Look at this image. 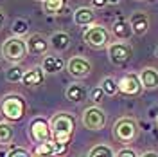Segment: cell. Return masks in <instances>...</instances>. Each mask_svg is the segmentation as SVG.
I'll return each instance as SVG.
<instances>
[{
    "instance_id": "obj_1",
    "label": "cell",
    "mask_w": 158,
    "mask_h": 157,
    "mask_svg": "<svg viewBox=\"0 0 158 157\" xmlns=\"http://www.w3.org/2000/svg\"><path fill=\"white\" fill-rule=\"evenodd\" d=\"M50 128H52V141L59 145H69L72 132L76 128V119L67 112H58L50 119Z\"/></svg>"
},
{
    "instance_id": "obj_2",
    "label": "cell",
    "mask_w": 158,
    "mask_h": 157,
    "mask_svg": "<svg viewBox=\"0 0 158 157\" xmlns=\"http://www.w3.org/2000/svg\"><path fill=\"white\" fill-rule=\"evenodd\" d=\"M27 112V103L20 94H7L0 103V114L7 121H20Z\"/></svg>"
},
{
    "instance_id": "obj_3",
    "label": "cell",
    "mask_w": 158,
    "mask_h": 157,
    "mask_svg": "<svg viewBox=\"0 0 158 157\" xmlns=\"http://www.w3.org/2000/svg\"><path fill=\"white\" fill-rule=\"evenodd\" d=\"M29 54V49H27V42L23 38H18V36H11L4 42L2 45V56L7 60V61H13L15 65L23 61Z\"/></svg>"
},
{
    "instance_id": "obj_4",
    "label": "cell",
    "mask_w": 158,
    "mask_h": 157,
    "mask_svg": "<svg viewBox=\"0 0 158 157\" xmlns=\"http://www.w3.org/2000/svg\"><path fill=\"white\" fill-rule=\"evenodd\" d=\"M83 42L88 45V47H94V49H104L108 47L110 43V31L104 27V25H99V24H94L85 29L83 33Z\"/></svg>"
},
{
    "instance_id": "obj_5",
    "label": "cell",
    "mask_w": 158,
    "mask_h": 157,
    "mask_svg": "<svg viewBox=\"0 0 158 157\" xmlns=\"http://www.w3.org/2000/svg\"><path fill=\"white\" fill-rule=\"evenodd\" d=\"M113 136L120 143H131L138 136V125L133 118H120L113 125Z\"/></svg>"
},
{
    "instance_id": "obj_6",
    "label": "cell",
    "mask_w": 158,
    "mask_h": 157,
    "mask_svg": "<svg viewBox=\"0 0 158 157\" xmlns=\"http://www.w3.org/2000/svg\"><path fill=\"white\" fill-rule=\"evenodd\" d=\"M29 137L36 143V145H41V143H47V141H52V128H50V121L41 116H36L34 119H31L29 123Z\"/></svg>"
},
{
    "instance_id": "obj_7",
    "label": "cell",
    "mask_w": 158,
    "mask_h": 157,
    "mask_svg": "<svg viewBox=\"0 0 158 157\" xmlns=\"http://www.w3.org/2000/svg\"><path fill=\"white\" fill-rule=\"evenodd\" d=\"M133 56V49L126 42H111L108 45V58L113 65H126Z\"/></svg>"
},
{
    "instance_id": "obj_8",
    "label": "cell",
    "mask_w": 158,
    "mask_h": 157,
    "mask_svg": "<svg viewBox=\"0 0 158 157\" xmlns=\"http://www.w3.org/2000/svg\"><path fill=\"white\" fill-rule=\"evenodd\" d=\"M81 121H83L85 128H88V130H102L106 125V114L102 108L94 105V107H88L83 110Z\"/></svg>"
},
{
    "instance_id": "obj_9",
    "label": "cell",
    "mask_w": 158,
    "mask_h": 157,
    "mask_svg": "<svg viewBox=\"0 0 158 157\" xmlns=\"http://www.w3.org/2000/svg\"><path fill=\"white\" fill-rule=\"evenodd\" d=\"M67 70H69V74L72 78L85 79L88 78L90 72H92V63L83 56H72L67 63Z\"/></svg>"
},
{
    "instance_id": "obj_10",
    "label": "cell",
    "mask_w": 158,
    "mask_h": 157,
    "mask_svg": "<svg viewBox=\"0 0 158 157\" xmlns=\"http://www.w3.org/2000/svg\"><path fill=\"white\" fill-rule=\"evenodd\" d=\"M118 85V92H122V94H126V96H138L140 92H142V83H140V78H138V74H133V72H129V74H124L122 78L117 81Z\"/></svg>"
},
{
    "instance_id": "obj_11",
    "label": "cell",
    "mask_w": 158,
    "mask_h": 157,
    "mask_svg": "<svg viewBox=\"0 0 158 157\" xmlns=\"http://www.w3.org/2000/svg\"><path fill=\"white\" fill-rule=\"evenodd\" d=\"M129 25H131V29H133V34L142 36V34H146L148 29H149V16L144 11H137V13L131 15Z\"/></svg>"
},
{
    "instance_id": "obj_12",
    "label": "cell",
    "mask_w": 158,
    "mask_h": 157,
    "mask_svg": "<svg viewBox=\"0 0 158 157\" xmlns=\"http://www.w3.org/2000/svg\"><path fill=\"white\" fill-rule=\"evenodd\" d=\"M25 42H27V49H29V52H32V54H45V52H47L49 40L45 38L43 34L34 33V34H31Z\"/></svg>"
},
{
    "instance_id": "obj_13",
    "label": "cell",
    "mask_w": 158,
    "mask_h": 157,
    "mask_svg": "<svg viewBox=\"0 0 158 157\" xmlns=\"http://www.w3.org/2000/svg\"><path fill=\"white\" fill-rule=\"evenodd\" d=\"M140 83L146 90H155L158 88V70L155 67H144L138 74Z\"/></svg>"
},
{
    "instance_id": "obj_14",
    "label": "cell",
    "mask_w": 158,
    "mask_h": 157,
    "mask_svg": "<svg viewBox=\"0 0 158 157\" xmlns=\"http://www.w3.org/2000/svg\"><path fill=\"white\" fill-rule=\"evenodd\" d=\"M43 79H45L43 69H41V67H32V69L25 70L22 83H23L25 87H29V88H34V87H40V85L43 83Z\"/></svg>"
},
{
    "instance_id": "obj_15",
    "label": "cell",
    "mask_w": 158,
    "mask_h": 157,
    "mask_svg": "<svg viewBox=\"0 0 158 157\" xmlns=\"http://www.w3.org/2000/svg\"><path fill=\"white\" fill-rule=\"evenodd\" d=\"M74 22L81 27H90L95 22V13L92 7H77L74 11Z\"/></svg>"
},
{
    "instance_id": "obj_16",
    "label": "cell",
    "mask_w": 158,
    "mask_h": 157,
    "mask_svg": "<svg viewBox=\"0 0 158 157\" xmlns=\"http://www.w3.org/2000/svg\"><path fill=\"white\" fill-rule=\"evenodd\" d=\"M111 34H113L117 40H120V42L129 40L131 34H133V29H131V25H129V20L118 18L117 22L111 25Z\"/></svg>"
},
{
    "instance_id": "obj_17",
    "label": "cell",
    "mask_w": 158,
    "mask_h": 157,
    "mask_svg": "<svg viewBox=\"0 0 158 157\" xmlns=\"http://www.w3.org/2000/svg\"><path fill=\"white\" fill-rule=\"evenodd\" d=\"M40 67L43 69V72H47V74H56V72H59V70L65 67V61H63V58H59V56L47 54V56H43Z\"/></svg>"
},
{
    "instance_id": "obj_18",
    "label": "cell",
    "mask_w": 158,
    "mask_h": 157,
    "mask_svg": "<svg viewBox=\"0 0 158 157\" xmlns=\"http://www.w3.org/2000/svg\"><path fill=\"white\" fill-rule=\"evenodd\" d=\"M86 88L85 85H81V83H72L67 87L65 90V98L69 99L70 103H81V101H85L86 99Z\"/></svg>"
},
{
    "instance_id": "obj_19",
    "label": "cell",
    "mask_w": 158,
    "mask_h": 157,
    "mask_svg": "<svg viewBox=\"0 0 158 157\" xmlns=\"http://www.w3.org/2000/svg\"><path fill=\"white\" fill-rule=\"evenodd\" d=\"M49 45L54 51H61L63 52V51H67L70 47V36L67 33H63V31H58L49 38Z\"/></svg>"
},
{
    "instance_id": "obj_20",
    "label": "cell",
    "mask_w": 158,
    "mask_h": 157,
    "mask_svg": "<svg viewBox=\"0 0 158 157\" xmlns=\"http://www.w3.org/2000/svg\"><path fill=\"white\" fill-rule=\"evenodd\" d=\"M32 157H56V143L54 141H47V143H41L36 145Z\"/></svg>"
},
{
    "instance_id": "obj_21",
    "label": "cell",
    "mask_w": 158,
    "mask_h": 157,
    "mask_svg": "<svg viewBox=\"0 0 158 157\" xmlns=\"http://www.w3.org/2000/svg\"><path fill=\"white\" fill-rule=\"evenodd\" d=\"M67 6V0H45L43 2V11L47 15H58Z\"/></svg>"
},
{
    "instance_id": "obj_22",
    "label": "cell",
    "mask_w": 158,
    "mask_h": 157,
    "mask_svg": "<svg viewBox=\"0 0 158 157\" xmlns=\"http://www.w3.org/2000/svg\"><path fill=\"white\" fill-rule=\"evenodd\" d=\"M23 74H25V69H22L16 63V65H11L9 69L6 70V79L9 83H20L23 79Z\"/></svg>"
},
{
    "instance_id": "obj_23",
    "label": "cell",
    "mask_w": 158,
    "mask_h": 157,
    "mask_svg": "<svg viewBox=\"0 0 158 157\" xmlns=\"http://www.w3.org/2000/svg\"><path fill=\"white\" fill-rule=\"evenodd\" d=\"M11 31H13V36H18V38H23L27 33H29V22L23 18H16L11 25Z\"/></svg>"
},
{
    "instance_id": "obj_24",
    "label": "cell",
    "mask_w": 158,
    "mask_h": 157,
    "mask_svg": "<svg viewBox=\"0 0 158 157\" xmlns=\"http://www.w3.org/2000/svg\"><path fill=\"white\" fill-rule=\"evenodd\" d=\"M15 137V128L11 123H6V121H0V143H11Z\"/></svg>"
},
{
    "instance_id": "obj_25",
    "label": "cell",
    "mask_w": 158,
    "mask_h": 157,
    "mask_svg": "<svg viewBox=\"0 0 158 157\" xmlns=\"http://www.w3.org/2000/svg\"><path fill=\"white\" fill-rule=\"evenodd\" d=\"M88 157H115V152L108 145H95L94 148H90Z\"/></svg>"
},
{
    "instance_id": "obj_26",
    "label": "cell",
    "mask_w": 158,
    "mask_h": 157,
    "mask_svg": "<svg viewBox=\"0 0 158 157\" xmlns=\"http://www.w3.org/2000/svg\"><path fill=\"white\" fill-rule=\"evenodd\" d=\"M101 88H102V92H104L106 96H115V94L118 92L117 81L111 78V76H106V78H102V81H101Z\"/></svg>"
},
{
    "instance_id": "obj_27",
    "label": "cell",
    "mask_w": 158,
    "mask_h": 157,
    "mask_svg": "<svg viewBox=\"0 0 158 157\" xmlns=\"http://www.w3.org/2000/svg\"><path fill=\"white\" fill-rule=\"evenodd\" d=\"M104 92H102V88L101 87H95V88H92V92H90V99L94 101V105L95 107H99V103H102L104 101Z\"/></svg>"
},
{
    "instance_id": "obj_28",
    "label": "cell",
    "mask_w": 158,
    "mask_h": 157,
    "mask_svg": "<svg viewBox=\"0 0 158 157\" xmlns=\"http://www.w3.org/2000/svg\"><path fill=\"white\" fill-rule=\"evenodd\" d=\"M9 157H31V154L25 150V148L18 146V148H13V150H11Z\"/></svg>"
},
{
    "instance_id": "obj_29",
    "label": "cell",
    "mask_w": 158,
    "mask_h": 157,
    "mask_svg": "<svg viewBox=\"0 0 158 157\" xmlns=\"http://www.w3.org/2000/svg\"><path fill=\"white\" fill-rule=\"evenodd\" d=\"M115 157H138V154L133 150V148H122V150H118Z\"/></svg>"
},
{
    "instance_id": "obj_30",
    "label": "cell",
    "mask_w": 158,
    "mask_h": 157,
    "mask_svg": "<svg viewBox=\"0 0 158 157\" xmlns=\"http://www.w3.org/2000/svg\"><path fill=\"white\" fill-rule=\"evenodd\" d=\"M106 4H108V0H92V6H94V7H97V9L104 7Z\"/></svg>"
},
{
    "instance_id": "obj_31",
    "label": "cell",
    "mask_w": 158,
    "mask_h": 157,
    "mask_svg": "<svg viewBox=\"0 0 158 157\" xmlns=\"http://www.w3.org/2000/svg\"><path fill=\"white\" fill-rule=\"evenodd\" d=\"M140 157H158V154H156V152H151V150H149V152H144Z\"/></svg>"
},
{
    "instance_id": "obj_32",
    "label": "cell",
    "mask_w": 158,
    "mask_h": 157,
    "mask_svg": "<svg viewBox=\"0 0 158 157\" xmlns=\"http://www.w3.org/2000/svg\"><path fill=\"white\" fill-rule=\"evenodd\" d=\"M4 22H6V15H4V13L0 11V29L4 27Z\"/></svg>"
},
{
    "instance_id": "obj_33",
    "label": "cell",
    "mask_w": 158,
    "mask_h": 157,
    "mask_svg": "<svg viewBox=\"0 0 158 157\" xmlns=\"http://www.w3.org/2000/svg\"><path fill=\"white\" fill-rule=\"evenodd\" d=\"M0 157H9V152H6V150H0Z\"/></svg>"
},
{
    "instance_id": "obj_34",
    "label": "cell",
    "mask_w": 158,
    "mask_h": 157,
    "mask_svg": "<svg viewBox=\"0 0 158 157\" xmlns=\"http://www.w3.org/2000/svg\"><path fill=\"white\" fill-rule=\"evenodd\" d=\"M120 0H108V4H118Z\"/></svg>"
},
{
    "instance_id": "obj_35",
    "label": "cell",
    "mask_w": 158,
    "mask_h": 157,
    "mask_svg": "<svg viewBox=\"0 0 158 157\" xmlns=\"http://www.w3.org/2000/svg\"><path fill=\"white\" fill-rule=\"evenodd\" d=\"M156 56H158V49H156Z\"/></svg>"
},
{
    "instance_id": "obj_36",
    "label": "cell",
    "mask_w": 158,
    "mask_h": 157,
    "mask_svg": "<svg viewBox=\"0 0 158 157\" xmlns=\"http://www.w3.org/2000/svg\"><path fill=\"white\" fill-rule=\"evenodd\" d=\"M40 2H45V0H40Z\"/></svg>"
},
{
    "instance_id": "obj_37",
    "label": "cell",
    "mask_w": 158,
    "mask_h": 157,
    "mask_svg": "<svg viewBox=\"0 0 158 157\" xmlns=\"http://www.w3.org/2000/svg\"><path fill=\"white\" fill-rule=\"evenodd\" d=\"M83 157H88V155H83Z\"/></svg>"
},
{
    "instance_id": "obj_38",
    "label": "cell",
    "mask_w": 158,
    "mask_h": 157,
    "mask_svg": "<svg viewBox=\"0 0 158 157\" xmlns=\"http://www.w3.org/2000/svg\"><path fill=\"white\" fill-rule=\"evenodd\" d=\"M156 123H158V118H156Z\"/></svg>"
},
{
    "instance_id": "obj_39",
    "label": "cell",
    "mask_w": 158,
    "mask_h": 157,
    "mask_svg": "<svg viewBox=\"0 0 158 157\" xmlns=\"http://www.w3.org/2000/svg\"><path fill=\"white\" fill-rule=\"evenodd\" d=\"M0 118H2V114H0Z\"/></svg>"
},
{
    "instance_id": "obj_40",
    "label": "cell",
    "mask_w": 158,
    "mask_h": 157,
    "mask_svg": "<svg viewBox=\"0 0 158 157\" xmlns=\"http://www.w3.org/2000/svg\"><path fill=\"white\" fill-rule=\"evenodd\" d=\"M0 63H2V61H0Z\"/></svg>"
}]
</instances>
